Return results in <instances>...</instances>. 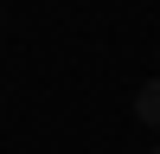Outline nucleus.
Instances as JSON below:
<instances>
[{"label":"nucleus","mask_w":160,"mask_h":154,"mask_svg":"<svg viewBox=\"0 0 160 154\" xmlns=\"http://www.w3.org/2000/svg\"><path fill=\"white\" fill-rule=\"evenodd\" d=\"M135 109H141V122H148V128H160V77H154V84H141Z\"/></svg>","instance_id":"nucleus-1"},{"label":"nucleus","mask_w":160,"mask_h":154,"mask_svg":"<svg viewBox=\"0 0 160 154\" xmlns=\"http://www.w3.org/2000/svg\"><path fill=\"white\" fill-rule=\"evenodd\" d=\"M148 154H160V141H154V148H148Z\"/></svg>","instance_id":"nucleus-2"}]
</instances>
